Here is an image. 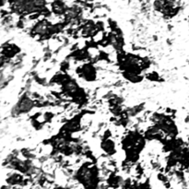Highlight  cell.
<instances>
[{
  "label": "cell",
  "instance_id": "cell-1",
  "mask_svg": "<svg viewBox=\"0 0 189 189\" xmlns=\"http://www.w3.org/2000/svg\"><path fill=\"white\" fill-rule=\"evenodd\" d=\"M76 178L84 189L99 188V172L94 166L83 165L77 173Z\"/></svg>",
  "mask_w": 189,
  "mask_h": 189
},
{
  "label": "cell",
  "instance_id": "cell-2",
  "mask_svg": "<svg viewBox=\"0 0 189 189\" xmlns=\"http://www.w3.org/2000/svg\"><path fill=\"white\" fill-rule=\"evenodd\" d=\"M54 189H68V188H65V187H62V186H57V187H55Z\"/></svg>",
  "mask_w": 189,
  "mask_h": 189
}]
</instances>
